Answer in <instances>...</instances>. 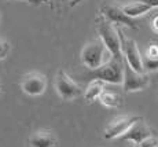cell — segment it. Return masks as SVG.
<instances>
[{
	"mask_svg": "<svg viewBox=\"0 0 158 147\" xmlns=\"http://www.w3.org/2000/svg\"><path fill=\"white\" fill-rule=\"evenodd\" d=\"M111 59V54L105 47L103 41L101 39H95L91 40L88 44L84 45L83 51H81V62L85 65L89 70H95L106 62Z\"/></svg>",
	"mask_w": 158,
	"mask_h": 147,
	"instance_id": "1",
	"label": "cell"
},
{
	"mask_svg": "<svg viewBox=\"0 0 158 147\" xmlns=\"http://www.w3.org/2000/svg\"><path fill=\"white\" fill-rule=\"evenodd\" d=\"M124 61H117L111 58L109 62L95 70H89L87 73L88 80H101L106 84H123V74H124Z\"/></svg>",
	"mask_w": 158,
	"mask_h": 147,
	"instance_id": "2",
	"label": "cell"
},
{
	"mask_svg": "<svg viewBox=\"0 0 158 147\" xmlns=\"http://www.w3.org/2000/svg\"><path fill=\"white\" fill-rule=\"evenodd\" d=\"M98 35L99 39L103 41L105 47L109 50L111 54V58L117 61H124L123 52H121V44H120V37L117 33V27L107 19H99L98 21Z\"/></svg>",
	"mask_w": 158,
	"mask_h": 147,
	"instance_id": "3",
	"label": "cell"
},
{
	"mask_svg": "<svg viewBox=\"0 0 158 147\" xmlns=\"http://www.w3.org/2000/svg\"><path fill=\"white\" fill-rule=\"evenodd\" d=\"M118 37H120V44H121V52H123L124 61L132 67L135 72L143 73V66H142V55L138 48V44L133 39L125 36L123 29L118 27L117 29Z\"/></svg>",
	"mask_w": 158,
	"mask_h": 147,
	"instance_id": "4",
	"label": "cell"
},
{
	"mask_svg": "<svg viewBox=\"0 0 158 147\" xmlns=\"http://www.w3.org/2000/svg\"><path fill=\"white\" fill-rule=\"evenodd\" d=\"M101 11L105 17L111 23H117V25H124L128 26L131 29H139V21L136 18L128 17L120 7V3H113V2H103L101 4Z\"/></svg>",
	"mask_w": 158,
	"mask_h": 147,
	"instance_id": "5",
	"label": "cell"
},
{
	"mask_svg": "<svg viewBox=\"0 0 158 147\" xmlns=\"http://www.w3.org/2000/svg\"><path fill=\"white\" fill-rule=\"evenodd\" d=\"M55 90L60 98L66 100H72L83 95V88L74 80H72L65 70H59L55 77Z\"/></svg>",
	"mask_w": 158,
	"mask_h": 147,
	"instance_id": "6",
	"label": "cell"
},
{
	"mask_svg": "<svg viewBox=\"0 0 158 147\" xmlns=\"http://www.w3.org/2000/svg\"><path fill=\"white\" fill-rule=\"evenodd\" d=\"M124 74H123V87L125 92H133V91L144 90L150 82V78L146 73H139L131 67L124 61Z\"/></svg>",
	"mask_w": 158,
	"mask_h": 147,
	"instance_id": "7",
	"label": "cell"
},
{
	"mask_svg": "<svg viewBox=\"0 0 158 147\" xmlns=\"http://www.w3.org/2000/svg\"><path fill=\"white\" fill-rule=\"evenodd\" d=\"M139 120H142V117H139V116H121V117L113 118L106 125L103 136L106 139H115V137L123 136Z\"/></svg>",
	"mask_w": 158,
	"mask_h": 147,
	"instance_id": "8",
	"label": "cell"
},
{
	"mask_svg": "<svg viewBox=\"0 0 158 147\" xmlns=\"http://www.w3.org/2000/svg\"><path fill=\"white\" fill-rule=\"evenodd\" d=\"M21 88L23 92L30 95V96H37V95L44 94L45 88H47V78L44 74L39 72L28 73L23 76Z\"/></svg>",
	"mask_w": 158,
	"mask_h": 147,
	"instance_id": "9",
	"label": "cell"
},
{
	"mask_svg": "<svg viewBox=\"0 0 158 147\" xmlns=\"http://www.w3.org/2000/svg\"><path fill=\"white\" fill-rule=\"evenodd\" d=\"M148 136H151L150 127H147V124L143 122V120H139V121H136L135 124H133L132 127L123 135V136L118 137V139L132 140L135 145H138V143H140L142 140L146 139V137H148Z\"/></svg>",
	"mask_w": 158,
	"mask_h": 147,
	"instance_id": "10",
	"label": "cell"
},
{
	"mask_svg": "<svg viewBox=\"0 0 158 147\" xmlns=\"http://www.w3.org/2000/svg\"><path fill=\"white\" fill-rule=\"evenodd\" d=\"M29 146L30 147H55L56 137L51 131H36L29 137Z\"/></svg>",
	"mask_w": 158,
	"mask_h": 147,
	"instance_id": "11",
	"label": "cell"
},
{
	"mask_svg": "<svg viewBox=\"0 0 158 147\" xmlns=\"http://www.w3.org/2000/svg\"><path fill=\"white\" fill-rule=\"evenodd\" d=\"M120 7H121V10L131 18H136V17H139V15H143L147 13V11L151 10L150 6L144 4V3H142V2H138V0H131L129 3L120 4Z\"/></svg>",
	"mask_w": 158,
	"mask_h": 147,
	"instance_id": "12",
	"label": "cell"
},
{
	"mask_svg": "<svg viewBox=\"0 0 158 147\" xmlns=\"http://www.w3.org/2000/svg\"><path fill=\"white\" fill-rule=\"evenodd\" d=\"M103 91H105V82L101 80H91L87 90L84 91V98L88 102H92L95 99H99Z\"/></svg>",
	"mask_w": 158,
	"mask_h": 147,
	"instance_id": "13",
	"label": "cell"
},
{
	"mask_svg": "<svg viewBox=\"0 0 158 147\" xmlns=\"http://www.w3.org/2000/svg\"><path fill=\"white\" fill-rule=\"evenodd\" d=\"M99 100L103 106L107 107H121L123 106V98L120 95H117L115 92H111V91H103L99 96Z\"/></svg>",
	"mask_w": 158,
	"mask_h": 147,
	"instance_id": "14",
	"label": "cell"
},
{
	"mask_svg": "<svg viewBox=\"0 0 158 147\" xmlns=\"http://www.w3.org/2000/svg\"><path fill=\"white\" fill-rule=\"evenodd\" d=\"M142 66L143 70L147 72H156L158 70V58H148V57H142Z\"/></svg>",
	"mask_w": 158,
	"mask_h": 147,
	"instance_id": "15",
	"label": "cell"
},
{
	"mask_svg": "<svg viewBox=\"0 0 158 147\" xmlns=\"http://www.w3.org/2000/svg\"><path fill=\"white\" fill-rule=\"evenodd\" d=\"M136 147H158V139L156 136H153V135H151V136L143 139L140 143H138Z\"/></svg>",
	"mask_w": 158,
	"mask_h": 147,
	"instance_id": "16",
	"label": "cell"
},
{
	"mask_svg": "<svg viewBox=\"0 0 158 147\" xmlns=\"http://www.w3.org/2000/svg\"><path fill=\"white\" fill-rule=\"evenodd\" d=\"M8 51H10V44L6 40L0 39V59H4V58L7 57Z\"/></svg>",
	"mask_w": 158,
	"mask_h": 147,
	"instance_id": "17",
	"label": "cell"
},
{
	"mask_svg": "<svg viewBox=\"0 0 158 147\" xmlns=\"http://www.w3.org/2000/svg\"><path fill=\"white\" fill-rule=\"evenodd\" d=\"M144 57L148 58H158V45L157 44H150L146 48V54Z\"/></svg>",
	"mask_w": 158,
	"mask_h": 147,
	"instance_id": "18",
	"label": "cell"
},
{
	"mask_svg": "<svg viewBox=\"0 0 158 147\" xmlns=\"http://www.w3.org/2000/svg\"><path fill=\"white\" fill-rule=\"evenodd\" d=\"M55 4H65V3H69L70 6H74V4H77L80 0H52Z\"/></svg>",
	"mask_w": 158,
	"mask_h": 147,
	"instance_id": "19",
	"label": "cell"
},
{
	"mask_svg": "<svg viewBox=\"0 0 158 147\" xmlns=\"http://www.w3.org/2000/svg\"><path fill=\"white\" fill-rule=\"evenodd\" d=\"M138 2H142V3H144V4L150 6L151 8H153V7H158V0H138Z\"/></svg>",
	"mask_w": 158,
	"mask_h": 147,
	"instance_id": "20",
	"label": "cell"
},
{
	"mask_svg": "<svg viewBox=\"0 0 158 147\" xmlns=\"http://www.w3.org/2000/svg\"><path fill=\"white\" fill-rule=\"evenodd\" d=\"M151 25H153V29H154V30H156V32L158 33V15H157V17L153 19V22H151Z\"/></svg>",
	"mask_w": 158,
	"mask_h": 147,
	"instance_id": "21",
	"label": "cell"
}]
</instances>
